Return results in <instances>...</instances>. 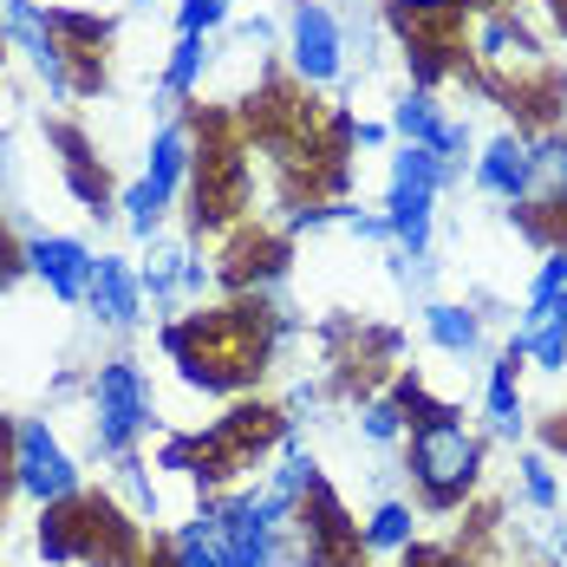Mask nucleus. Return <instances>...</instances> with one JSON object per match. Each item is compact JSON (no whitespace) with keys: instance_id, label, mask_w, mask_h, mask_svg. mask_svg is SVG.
<instances>
[{"instance_id":"412c9836","label":"nucleus","mask_w":567,"mask_h":567,"mask_svg":"<svg viewBox=\"0 0 567 567\" xmlns=\"http://www.w3.org/2000/svg\"><path fill=\"white\" fill-rule=\"evenodd\" d=\"M509 352H522L535 372H567V320H561V313H548L542 327L509 333Z\"/></svg>"},{"instance_id":"9d476101","label":"nucleus","mask_w":567,"mask_h":567,"mask_svg":"<svg viewBox=\"0 0 567 567\" xmlns=\"http://www.w3.org/2000/svg\"><path fill=\"white\" fill-rule=\"evenodd\" d=\"M144 281H137V261H124V255H99V268H92V287H85V313H92V327H105V333H137L144 327Z\"/></svg>"},{"instance_id":"4be33fe9","label":"nucleus","mask_w":567,"mask_h":567,"mask_svg":"<svg viewBox=\"0 0 567 567\" xmlns=\"http://www.w3.org/2000/svg\"><path fill=\"white\" fill-rule=\"evenodd\" d=\"M53 13V33L72 53H99L112 47V13H85V7H47Z\"/></svg>"},{"instance_id":"f257e3e1","label":"nucleus","mask_w":567,"mask_h":567,"mask_svg":"<svg viewBox=\"0 0 567 567\" xmlns=\"http://www.w3.org/2000/svg\"><path fill=\"white\" fill-rule=\"evenodd\" d=\"M404 451H411V483H417V503L431 515H451L456 503H470V489L483 483V437L463 424V411L437 404L431 417H417L404 431Z\"/></svg>"},{"instance_id":"a878e982","label":"nucleus","mask_w":567,"mask_h":567,"mask_svg":"<svg viewBox=\"0 0 567 567\" xmlns=\"http://www.w3.org/2000/svg\"><path fill=\"white\" fill-rule=\"evenodd\" d=\"M20 275H27V255H20V241L0 228V287H13Z\"/></svg>"},{"instance_id":"6ab92c4d","label":"nucleus","mask_w":567,"mask_h":567,"mask_svg":"<svg viewBox=\"0 0 567 567\" xmlns=\"http://www.w3.org/2000/svg\"><path fill=\"white\" fill-rule=\"evenodd\" d=\"M411 542H417V509L411 503H379L359 528V548H372V555H404Z\"/></svg>"},{"instance_id":"9b49d317","label":"nucleus","mask_w":567,"mask_h":567,"mask_svg":"<svg viewBox=\"0 0 567 567\" xmlns=\"http://www.w3.org/2000/svg\"><path fill=\"white\" fill-rule=\"evenodd\" d=\"M528 171H535V151H528V131H496L483 151H476V164H470V183L483 189V196H496V203H522L528 196Z\"/></svg>"},{"instance_id":"f704fd0d","label":"nucleus","mask_w":567,"mask_h":567,"mask_svg":"<svg viewBox=\"0 0 567 567\" xmlns=\"http://www.w3.org/2000/svg\"><path fill=\"white\" fill-rule=\"evenodd\" d=\"M0 59H7V40H0Z\"/></svg>"},{"instance_id":"b1692460","label":"nucleus","mask_w":567,"mask_h":567,"mask_svg":"<svg viewBox=\"0 0 567 567\" xmlns=\"http://www.w3.org/2000/svg\"><path fill=\"white\" fill-rule=\"evenodd\" d=\"M359 431H365L372 444H404L411 417H404V404L385 392V398H365V404H359Z\"/></svg>"},{"instance_id":"cd10ccee","label":"nucleus","mask_w":567,"mask_h":567,"mask_svg":"<svg viewBox=\"0 0 567 567\" xmlns=\"http://www.w3.org/2000/svg\"><path fill=\"white\" fill-rule=\"evenodd\" d=\"M13 496V424L0 417V503Z\"/></svg>"},{"instance_id":"20e7f679","label":"nucleus","mask_w":567,"mask_h":567,"mask_svg":"<svg viewBox=\"0 0 567 567\" xmlns=\"http://www.w3.org/2000/svg\"><path fill=\"white\" fill-rule=\"evenodd\" d=\"M0 40H7V53H20L33 65V79L47 85L53 105L79 99V53L53 33L47 0H0Z\"/></svg>"},{"instance_id":"473e14b6","label":"nucleus","mask_w":567,"mask_h":567,"mask_svg":"<svg viewBox=\"0 0 567 567\" xmlns=\"http://www.w3.org/2000/svg\"><path fill=\"white\" fill-rule=\"evenodd\" d=\"M555 313L567 320V275H561V293H555Z\"/></svg>"},{"instance_id":"2f4dec72","label":"nucleus","mask_w":567,"mask_h":567,"mask_svg":"<svg viewBox=\"0 0 567 567\" xmlns=\"http://www.w3.org/2000/svg\"><path fill=\"white\" fill-rule=\"evenodd\" d=\"M398 7H404L411 20H424V13H451L456 0H398Z\"/></svg>"},{"instance_id":"aec40b11","label":"nucleus","mask_w":567,"mask_h":567,"mask_svg":"<svg viewBox=\"0 0 567 567\" xmlns=\"http://www.w3.org/2000/svg\"><path fill=\"white\" fill-rule=\"evenodd\" d=\"M112 483L117 496H124V509L137 515V522H157V463L144 451H124L112 463Z\"/></svg>"},{"instance_id":"4468645a","label":"nucleus","mask_w":567,"mask_h":567,"mask_svg":"<svg viewBox=\"0 0 567 567\" xmlns=\"http://www.w3.org/2000/svg\"><path fill=\"white\" fill-rule=\"evenodd\" d=\"M209 33H176V47L164 53V72H157V112L176 117L196 92H203V72H209Z\"/></svg>"},{"instance_id":"393cba45","label":"nucleus","mask_w":567,"mask_h":567,"mask_svg":"<svg viewBox=\"0 0 567 567\" xmlns=\"http://www.w3.org/2000/svg\"><path fill=\"white\" fill-rule=\"evenodd\" d=\"M228 7L235 0H176V33H223L228 27Z\"/></svg>"},{"instance_id":"7ed1b4c3","label":"nucleus","mask_w":567,"mask_h":567,"mask_svg":"<svg viewBox=\"0 0 567 567\" xmlns=\"http://www.w3.org/2000/svg\"><path fill=\"white\" fill-rule=\"evenodd\" d=\"M189 176H196V131H189L183 117H164V124L151 131L144 171L117 189V216H124V228H131L137 241L164 235V216L176 209V196L189 189Z\"/></svg>"},{"instance_id":"c85d7f7f","label":"nucleus","mask_w":567,"mask_h":567,"mask_svg":"<svg viewBox=\"0 0 567 567\" xmlns=\"http://www.w3.org/2000/svg\"><path fill=\"white\" fill-rule=\"evenodd\" d=\"M542 555H548V567H567V522L542 528Z\"/></svg>"},{"instance_id":"72a5a7b5","label":"nucleus","mask_w":567,"mask_h":567,"mask_svg":"<svg viewBox=\"0 0 567 567\" xmlns=\"http://www.w3.org/2000/svg\"><path fill=\"white\" fill-rule=\"evenodd\" d=\"M131 7H157V0H131Z\"/></svg>"},{"instance_id":"a211bd4d","label":"nucleus","mask_w":567,"mask_h":567,"mask_svg":"<svg viewBox=\"0 0 567 567\" xmlns=\"http://www.w3.org/2000/svg\"><path fill=\"white\" fill-rule=\"evenodd\" d=\"M33 548H40V561H47V567H79L85 542H79V515H72V503H53V509H40Z\"/></svg>"},{"instance_id":"ddd939ff","label":"nucleus","mask_w":567,"mask_h":567,"mask_svg":"<svg viewBox=\"0 0 567 567\" xmlns=\"http://www.w3.org/2000/svg\"><path fill=\"white\" fill-rule=\"evenodd\" d=\"M522 352H496V365H489V385H483V417H489V437H503V444H522L528 437V404H522Z\"/></svg>"},{"instance_id":"5701e85b","label":"nucleus","mask_w":567,"mask_h":567,"mask_svg":"<svg viewBox=\"0 0 567 567\" xmlns=\"http://www.w3.org/2000/svg\"><path fill=\"white\" fill-rule=\"evenodd\" d=\"M515 470H522V503L535 515H555L561 509V476H555V463L542 451H522L515 456Z\"/></svg>"},{"instance_id":"bb28decb","label":"nucleus","mask_w":567,"mask_h":567,"mask_svg":"<svg viewBox=\"0 0 567 567\" xmlns=\"http://www.w3.org/2000/svg\"><path fill=\"white\" fill-rule=\"evenodd\" d=\"M385 137H392V124H346V144H359V151H385Z\"/></svg>"},{"instance_id":"2eb2a0df","label":"nucleus","mask_w":567,"mask_h":567,"mask_svg":"<svg viewBox=\"0 0 567 567\" xmlns=\"http://www.w3.org/2000/svg\"><path fill=\"white\" fill-rule=\"evenodd\" d=\"M424 340L437 346L444 359H476L483 352V320H476V307H463V300H424Z\"/></svg>"},{"instance_id":"f8f14e48","label":"nucleus","mask_w":567,"mask_h":567,"mask_svg":"<svg viewBox=\"0 0 567 567\" xmlns=\"http://www.w3.org/2000/svg\"><path fill=\"white\" fill-rule=\"evenodd\" d=\"M47 137H53L59 164H65V189L85 203V216H92V223H112V216H117V196H112V183H105V171H99V157H92V144H85L72 124H53Z\"/></svg>"},{"instance_id":"c9c22d12","label":"nucleus","mask_w":567,"mask_h":567,"mask_svg":"<svg viewBox=\"0 0 567 567\" xmlns=\"http://www.w3.org/2000/svg\"><path fill=\"white\" fill-rule=\"evenodd\" d=\"M561 503H567V483H561Z\"/></svg>"},{"instance_id":"1a4fd4ad","label":"nucleus","mask_w":567,"mask_h":567,"mask_svg":"<svg viewBox=\"0 0 567 567\" xmlns=\"http://www.w3.org/2000/svg\"><path fill=\"white\" fill-rule=\"evenodd\" d=\"M392 131L404 137V144H424V151H437L444 164H456V171H470L476 157H470V124H456L444 105H437V92H404L392 105Z\"/></svg>"},{"instance_id":"e433bc0d","label":"nucleus","mask_w":567,"mask_h":567,"mask_svg":"<svg viewBox=\"0 0 567 567\" xmlns=\"http://www.w3.org/2000/svg\"><path fill=\"white\" fill-rule=\"evenodd\" d=\"M228 567H235V561H228Z\"/></svg>"},{"instance_id":"f03ea898","label":"nucleus","mask_w":567,"mask_h":567,"mask_svg":"<svg viewBox=\"0 0 567 567\" xmlns=\"http://www.w3.org/2000/svg\"><path fill=\"white\" fill-rule=\"evenodd\" d=\"M85 456L92 463H105L112 470L124 451H137L144 437H151V424H157V411H151V379H144V365L137 359H105V365H92V379H85Z\"/></svg>"},{"instance_id":"423d86ee","label":"nucleus","mask_w":567,"mask_h":567,"mask_svg":"<svg viewBox=\"0 0 567 567\" xmlns=\"http://www.w3.org/2000/svg\"><path fill=\"white\" fill-rule=\"evenodd\" d=\"M476 65H483V79H489L496 92H509V99H528L535 85H555V65L542 53V40L515 20L509 7H489V13L476 20Z\"/></svg>"},{"instance_id":"0eeeda50","label":"nucleus","mask_w":567,"mask_h":567,"mask_svg":"<svg viewBox=\"0 0 567 567\" xmlns=\"http://www.w3.org/2000/svg\"><path fill=\"white\" fill-rule=\"evenodd\" d=\"M287 65L300 85H333L346 72V33L327 0H293L287 7Z\"/></svg>"},{"instance_id":"f3484780","label":"nucleus","mask_w":567,"mask_h":567,"mask_svg":"<svg viewBox=\"0 0 567 567\" xmlns=\"http://www.w3.org/2000/svg\"><path fill=\"white\" fill-rule=\"evenodd\" d=\"M151 255L137 261V281H144V300L151 307H176V287H183V268H189V241H171V235H151L144 241Z\"/></svg>"},{"instance_id":"dca6fc26","label":"nucleus","mask_w":567,"mask_h":567,"mask_svg":"<svg viewBox=\"0 0 567 567\" xmlns=\"http://www.w3.org/2000/svg\"><path fill=\"white\" fill-rule=\"evenodd\" d=\"M164 567H228V548H223L216 515L196 509L189 522H176L171 535H164Z\"/></svg>"},{"instance_id":"7c9ffc66","label":"nucleus","mask_w":567,"mask_h":567,"mask_svg":"<svg viewBox=\"0 0 567 567\" xmlns=\"http://www.w3.org/2000/svg\"><path fill=\"white\" fill-rule=\"evenodd\" d=\"M235 40H241V47H268V40H275V20H261V13H255V20H241V27H235Z\"/></svg>"},{"instance_id":"c756f323","label":"nucleus","mask_w":567,"mask_h":567,"mask_svg":"<svg viewBox=\"0 0 567 567\" xmlns=\"http://www.w3.org/2000/svg\"><path fill=\"white\" fill-rule=\"evenodd\" d=\"M209 287V261L203 255H189V268H183V287H176V300H189V293H203Z\"/></svg>"},{"instance_id":"6e6552de","label":"nucleus","mask_w":567,"mask_h":567,"mask_svg":"<svg viewBox=\"0 0 567 567\" xmlns=\"http://www.w3.org/2000/svg\"><path fill=\"white\" fill-rule=\"evenodd\" d=\"M20 255H27V275L53 293L59 307H85V287L99 268V248L85 235H47V228H27L20 235Z\"/></svg>"},{"instance_id":"39448f33","label":"nucleus","mask_w":567,"mask_h":567,"mask_svg":"<svg viewBox=\"0 0 567 567\" xmlns=\"http://www.w3.org/2000/svg\"><path fill=\"white\" fill-rule=\"evenodd\" d=\"M13 496H27L33 509L85 496V470H79V456L59 444V431L47 417H20L13 424Z\"/></svg>"}]
</instances>
